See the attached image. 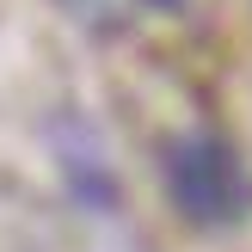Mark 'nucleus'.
<instances>
[{"instance_id":"nucleus-1","label":"nucleus","mask_w":252,"mask_h":252,"mask_svg":"<svg viewBox=\"0 0 252 252\" xmlns=\"http://www.w3.org/2000/svg\"><path fill=\"white\" fill-rule=\"evenodd\" d=\"M160 179H166L179 216L197 228H240L252 216V172L216 129H179L160 148Z\"/></svg>"}]
</instances>
